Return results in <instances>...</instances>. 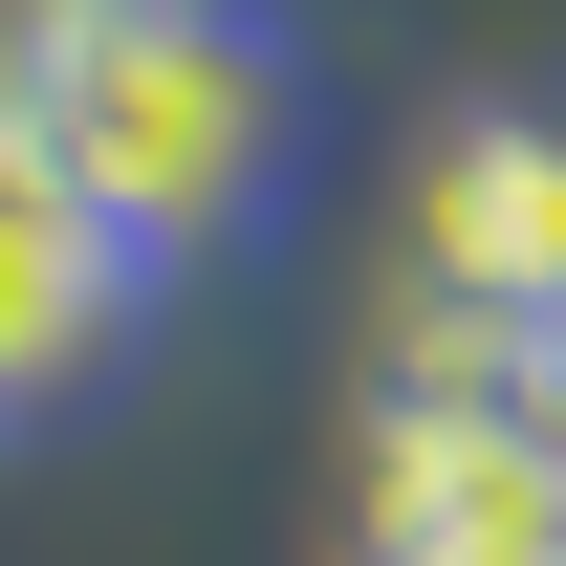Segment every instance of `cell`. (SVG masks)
<instances>
[{
	"mask_svg": "<svg viewBox=\"0 0 566 566\" xmlns=\"http://www.w3.org/2000/svg\"><path fill=\"white\" fill-rule=\"evenodd\" d=\"M415 305H480V327H566V87H480L415 132Z\"/></svg>",
	"mask_w": 566,
	"mask_h": 566,
	"instance_id": "cell-2",
	"label": "cell"
},
{
	"mask_svg": "<svg viewBox=\"0 0 566 566\" xmlns=\"http://www.w3.org/2000/svg\"><path fill=\"white\" fill-rule=\"evenodd\" d=\"M132 327H153V262H132L22 132H0V436H44L66 392H109Z\"/></svg>",
	"mask_w": 566,
	"mask_h": 566,
	"instance_id": "cell-3",
	"label": "cell"
},
{
	"mask_svg": "<svg viewBox=\"0 0 566 566\" xmlns=\"http://www.w3.org/2000/svg\"><path fill=\"white\" fill-rule=\"evenodd\" d=\"M0 132L175 283L262 240L305 175V22L283 0H0Z\"/></svg>",
	"mask_w": 566,
	"mask_h": 566,
	"instance_id": "cell-1",
	"label": "cell"
},
{
	"mask_svg": "<svg viewBox=\"0 0 566 566\" xmlns=\"http://www.w3.org/2000/svg\"><path fill=\"white\" fill-rule=\"evenodd\" d=\"M370 415H458V436H545L566 458V327H480V305H392Z\"/></svg>",
	"mask_w": 566,
	"mask_h": 566,
	"instance_id": "cell-5",
	"label": "cell"
},
{
	"mask_svg": "<svg viewBox=\"0 0 566 566\" xmlns=\"http://www.w3.org/2000/svg\"><path fill=\"white\" fill-rule=\"evenodd\" d=\"M349 566H566V458L458 415H370V523Z\"/></svg>",
	"mask_w": 566,
	"mask_h": 566,
	"instance_id": "cell-4",
	"label": "cell"
}]
</instances>
